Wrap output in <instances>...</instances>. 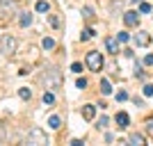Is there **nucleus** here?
Here are the masks:
<instances>
[{"mask_svg":"<svg viewBox=\"0 0 153 146\" xmlns=\"http://www.w3.org/2000/svg\"><path fill=\"white\" fill-rule=\"evenodd\" d=\"M105 48H108L110 53H119V41H117V37H108L105 39Z\"/></svg>","mask_w":153,"mask_h":146,"instance_id":"obj_10","label":"nucleus"},{"mask_svg":"<svg viewBox=\"0 0 153 146\" xmlns=\"http://www.w3.org/2000/svg\"><path fill=\"white\" fill-rule=\"evenodd\" d=\"M144 130H146V135H151L153 137V116H149L146 123H144Z\"/></svg>","mask_w":153,"mask_h":146,"instance_id":"obj_19","label":"nucleus"},{"mask_svg":"<svg viewBox=\"0 0 153 146\" xmlns=\"http://www.w3.org/2000/svg\"><path fill=\"white\" fill-rule=\"evenodd\" d=\"M151 12V5H149V2H142L140 5V14H149Z\"/></svg>","mask_w":153,"mask_h":146,"instance_id":"obj_23","label":"nucleus"},{"mask_svg":"<svg viewBox=\"0 0 153 146\" xmlns=\"http://www.w3.org/2000/svg\"><path fill=\"white\" fill-rule=\"evenodd\" d=\"M85 62H87V69L94 71V73H98V71L103 69V55L98 50H89L87 57H85Z\"/></svg>","mask_w":153,"mask_h":146,"instance_id":"obj_3","label":"nucleus"},{"mask_svg":"<svg viewBox=\"0 0 153 146\" xmlns=\"http://www.w3.org/2000/svg\"><path fill=\"white\" fill-rule=\"evenodd\" d=\"M41 82H44L46 91H55V89L62 87V73H59L55 66H51L48 71H44V76H41Z\"/></svg>","mask_w":153,"mask_h":146,"instance_id":"obj_1","label":"nucleus"},{"mask_svg":"<svg viewBox=\"0 0 153 146\" xmlns=\"http://www.w3.org/2000/svg\"><path fill=\"white\" fill-rule=\"evenodd\" d=\"M114 121H117V126H119V130H126V128L130 126V116H128L126 112H119V114L114 116Z\"/></svg>","mask_w":153,"mask_h":146,"instance_id":"obj_7","label":"nucleus"},{"mask_svg":"<svg viewBox=\"0 0 153 146\" xmlns=\"http://www.w3.org/2000/svg\"><path fill=\"white\" fill-rule=\"evenodd\" d=\"M135 44L140 46V48H144V46L151 44V34H149L146 30H140L137 34H135Z\"/></svg>","mask_w":153,"mask_h":146,"instance_id":"obj_5","label":"nucleus"},{"mask_svg":"<svg viewBox=\"0 0 153 146\" xmlns=\"http://www.w3.org/2000/svg\"><path fill=\"white\" fill-rule=\"evenodd\" d=\"M144 96H153V84H144Z\"/></svg>","mask_w":153,"mask_h":146,"instance_id":"obj_28","label":"nucleus"},{"mask_svg":"<svg viewBox=\"0 0 153 146\" xmlns=\"http://www.w3.org/2000/svg\"><path fill=\"white\" fill-rule=\"evenodd\" d=\"M128 142H130V144H135V146H144V135L133 133L130 137H128Z\"/></svg>","mask_w":153,"mask_h":146,"instance_id":"obj_11","label":"nucleus"},{"mask_svg":"<svg viewBox=\"0 0 153 146\" xmlns=\"http://www.w3.org/2000/svg\"><path fill=\"white\" fill-rule=\"evenodd\" d=\"M19 96L23 98V101H30V98H32V91H30L27 87H21V89H19Z\"/></svg>","mask_w":153,"mask_h":146,"instance_id":"obj_17","label":"nucleus"},{"mask_svg":"<svg viewBox=\"0 0 153 146\" xmlns=\"http://www.w3.org/2000/svg\"><path fill=\"white\" fill-rule=\"evenodd\" d=\"M123 101H128V94L126 91H119L117 94V103H123Z\"/></svg>","mask_w":153,"mask_h":146,"instance_id":"obj_26","label":"nucleus"},{"mask_svg":"<svg viewBox=\"0 0 153 146\" xmlns=\"http://www.w3.org/2000/svg\"><path fill=\"white\" fill-rule=\"evenodd\" d=\"M76 87L78 89H85V87H87V80H85V78H78V80H76Z\"/></svg>","mask_w":153,"mask_h":146,"instance_id":"obj_25","label":"nucleus"},{"mask_svg":"<svg viewBox=\"0 0 153 146\" xmlns=\"http://www.w3.org/2000/svg\"><path fill=\"white\" fill-rule=\"evenodd\" d=\"M82 16L85 19H91V16H94V9H91V7H82Z\"/></svg>","mask_w":153,"mask_h":146,"instance_id":"obj_22","label":"nucleus"},{"mask_svg":"<svg viewBox=\"0 0 153 146\" xmlns=\"http://www.w3.org/2000/svg\"><path fill=\"white\" fill-rule=\"evenodd\" d=\"M51 25L53 27H59V19H57V16H51Z\"/></svg>","mask_w":153,"mask_h":146,"instance_id":"obj_29","label":"nucleus"},{"mask_svg":"<svg viewBox=\"0 0 153 146\" xmlns=\"http://www.w3.org/2000/svg\"><path fill=\"white\" fill-rule=\"evenodd\" d=\"M5 139H7V130H5V126L0 123V144H2Z\"/></svg>","mask_w":153,"mask_h":146,"instance_id":"obj_27","label":"nucleus"},{"mask_svg":"<svg viewBox=\"0 0 153 146\" xmlns=\"http://www.w3.org/2000/svg\"><path fill=\"white\" fill-rule=\"evenodd\" d=\"M94 34H96V32H94V27H85V30H82V34H80V39H82V41H87V39H91Z\"/></svg>","mask_w":153,"mask_h":146,"instance_id":"obj_16","label":"nucleus"},{"mask_svg":"<svg viewBox=\"0 0 153 146\" xmlns=\"http://www.w3.org/2000/svg\"><path fill=\"white\" fill-rule=\"evenodd\" d=\"M144 64H146V66H153V55H146V57H144Z\"/></svg>","mask_w":153,"mask_h":146,"instance_id":"obj_30","label":"nucleus"},{"mask_svg":"<svg viewBox=\"0 0 153 146\" xmlns=\"http://www.w3.org/2000/svg\"><path fill=\"white\" fill-rule=\"evenodd\" d=\"M44 103L46 105H53V103H55V94H53V91H44Z\"/></svg>","mask_w":153,"mask_h":146,"instance_id":"obj_18","label":"nucleus"},{"mask_svg":"<svg viewBox=\"0 0 153 146\" xmlns=\"http://www.w3.org/2000/svg\"><path fill=\"white\" fill-rule=\"evenodd\" d=\"M101 94L103 96H110V94H112V87H110L108 80H101Z\"/></svg>","mask_w":153,"mask_h":146,"instance_id":"obj_15","label":"nucleus"},{"mask_svg":"<svg viewBox=\"0 0 153 146\" xmlns=\"http://www.w3.org/2000/svg\"><path fill=\"white\" fill-rule=\"evenodd\" d=\"M41 46H44V50H53V48H55V39L44 37V39H41Z\"/></svg>","mask_w":153,"mask_h":146,"instance_id":"obj_13","label":"nucleus"},{"mask_svg":"<svg viewBox=\"0 0 153 146\" xmlns=\"http://www.w3.org/2000/svg\"><path fill=\"white\" fill-rule=\"evenodd\" d=\"M123 23H126L128 27H135L137 23H140V14L137 12H126L123 14Z\"/></svg>","mask_w":153,"mask_h":146,"instance_id":"obj_6","label":"nucleus"},{"mask_svg":"<svg viewBox=\"0 0 153 146\" xmlns=\"http://www.w3.org/2000/svg\"><path fill=\"white\" fill-rule=\"evenodd\" d=\"M0 53L2 55H14L16 53V39L12 34H2L0 37Z\"/></svg>","mask_w":153,"mask_h":146,"instance_id":"obj_4","label":"nucleus"},{"mask_svg":"<svg viewBox=\"0 0 153 146\" xmlns=\"http://www.w3.org/2000/svg\"><path fill=\"white\" fill-rule=\"evenodd\" d=\"M34 9H37L39 14H46V12H48V9H51V5H48L46 0H39L37 5H34Z\"/></svg>","mask_w":153,"mask_h":146,"instance_id":"obj_12","label":"nucleus"},{"mask_svg":"<svg viewBox=\"0 0 153 146\" xmlns=\"http://www.w3.org/2000/svg\"><path fill=\"white\" fill-rule=\"evenodd\" d=\"M59 123H62V119H59L57 114H53L51 119H48V126H51L53 130H57V128H59Z\"/></svg>","mask_w":153,"mask_h":146,"instance_id":"obj_14","label":"nucleus"},{"mask_svg":"<svg viewBox=\"0 0 153 146\" xmlns=\"http://www.w3.org/2000/svg\"><path fill=\"white\" fill-rule=\"evenodd\" d=\"M108 123H110L108 116H101V119L96 121V128H98V130H103V128H108Z\"/></svg>","mask_w":153,"mask_h":146,"instance_id":"obj_21","label":"nucleus"},{"mask_svg":"<svg viewBox=\"0 0 153 146\" xmlns=\"http://www.w3.org/2000/svg\"><path fill=\"white\" fill-rule=\"evenodd\" d=\"M71 71H73V73H80V71H82V64H80V62H73V64H71Z\"/></svg>","mask_w":153,"mask_h":146,"instance_id":"obj_24","label":"nucleus"},{"mask_svg":"<svg viewBox=\"0 0 153 146\" xmlns=\"http://www.w3.org/2000/svg\"><path fill=\"white\" fill-rule=\"evenodd\" d=\"M19 25H21V27H30V25H32V14H30V12L19 14Z\"/></svg>","mask_w":153,"mask_h":146,"instance_id":"obj_9","label":"nucleus"},{"mask_svg":"<svg viewBox=\"0 0 153 146\" xmlns=\"http://www.w3.org/2000/svg\"><path fill=\"white\" fill-rule=\"evenodd\" d=\"M82 119H87V121H91L96 116V105H82Z\"/></svg>","mask_w":153,"mask_h":146,"instance_id":"obj_8","label":"nucleus"},{"mask_svg":"<svg viewBox=\"0 0 153 146\" xmlns=\"http://www.w3.org/2000/svg\"><path fill=\"white\" fill-rule=\"evenodd\" d=\"M128 39H130V34H128L126 30H121V32H119V34H117V41H119V44H126Z\"/></svg>","mask_w":153,"mask_h":146,"instance_id":"obj_20","label":"nucleus"},{"mask_svg":"<svg viewBox=\"0 0 153 146\" xmlns=\"http://www.w3.org/2000/svg\"><path fill=\"white\" fill-rule=\"evenodd\" d=\"M27 144H32V146H46V144H51V139H48V135L41 130L39 126H34V128H30V133H27Z\"/></svg>","mask_w":153,"mask_h":146,"instance_id":"obj_2","label":"nucleus"},{"mask_svg":"<svg viewBox=\"0 0 153 146\" xmlns=\"http://www.w3.org/2000/svg\"><path fill=\"white\" fill-rule=\"evenodd\" d=\"M82 144H85L82 139H71V146H82Z\"/></svg>","mask_w":153,"mask_h":146,"instance_id":"obj_31","label":"nucleus"}]
</instances>
